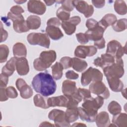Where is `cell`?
<instances>
[{"mask_svg":"<svg viewBox=\"0 0 127 127\" xmlns=\"http://www.w3.org/2000/svg\"><path fill=\"white\" fill-rule=\"evenodd\" d=\"M32 85L36 92L44 97L53 94L57 88V84L53 76L46 72L36 74L33 78Z\"/></svg>","mask_w":127,"mask_h":127,"instance_id":"6da1fadb","label":"cell"},{"mask_svg":"<svg viewBox=\"0 0 127 127\" xmlns=\"http://www.w3.org/2000/svg\"><path fill=\"white\" fill-rule=\"evenodd\" d=\"M57 58L56 53L54 50L43 51L40 57L34 60L33 66L38 71H43L49 68Z\"/></svg>","mask_w":127,"mask_h":127,"instance_id":"7a4b0ae2","label":"cell"},{"mask_svg":"<svg viewBox=\"0 0 127 127\" xmlns=\"http://www.w3.org/2000/svg\"><path fill=\"white\" fill-rule=\"evenodd\" d=\"M104 104V98L98 96L95 98L91 97L84 100L82 107L90 117L92 122L95 121L97 112Z\"/></svg>","mask_w":127,"mask_h":127,"instance_id":"3957f363","label":"cell"},{"mask_svg":"<svg viewBox=\"0 0 127 127\" xmlns=\"http://www.w3.org/2000/svg\"><path fill=\"white\" fill-rule=\"evenodd\" d=\"M104 75L106 77H122L125 73L124 68V62L122 59L115 60V62L103 68Z\"/></svg>","mask_w":127,"mask_h":127,"instance_id":"277c9868","label":"cell"},{"mask_svg":"<svg viewBox=\"0 0 127 127\" xmlns=\"http://www.w3.org/2000/svg\"><path fill=\"white\" fill-rule=\"evenodd\" d=\"M102 73L98 69L89 67L81 74V83L83 86H87L91 81H102L103 79Z\"/></svg>","mask_w":127,"mask_h":127,"instance_id":"5b68a950","label":"cell"},{"mask_svg":"<svg viewBox=\"0 0 127 127\" xmlns=\"http://www.w3.org/2000/svg\"><path fill=\"white\" fill-rule=\"evenodd\" d=\"M28 42L31 45H39L49 48L50 45V40L46 33H31L27 37Z\"/></svg>","mask_w":127,"mask_h":127,"instance_id":"8992f818","label":"cell"},{"mask_svg":"<svg viewBox=\"0 0 127 127\" xmlns=\"http://www.w3.org/2000/svg\"><path fill=\"white\" fill-rule=\"evenodd\" d=\"M126 45L123 47L121 43L115 40L110 41L107 47L106 53L113 56L115 60L121 59L126 54Z\"/></svg>","mask_w":127,"mask_h":127,"instance_id":"52a82bcc","label":"cell"},{"mask_svg":"<svg viewBox=\"0 0 127 127\" xmlns=\"http://www.w3.org/2000/svg\"><path fill=\"white\" fill-rule=\"evenodd\" d=\"M50 120L54 121L56 127H69L70 125L65 119V112L61 110L53 109L48 114Z\"/></svg>","mask_w":127,"mask_h":127,"instance_id":"ba28073f","label":"cell"},{"mask_svg":"<svg viewBox=\"0 0 127 127\" xmlns=\"http://www.w3.org/2000/svg\"><path fill=\"white\" fill-rule=\"evenodd\" d=\"M90 92L101 96L104 99H108L110 96V92L108 88L102 81L93 82L89 86Z\"/></svg>","mask_w":127,"mask_h":127,"instance_id":"9c48e42d","label":"cell"},{"mask_svg":"<svg viewBox=\"0 0 127 127\" xmlns=\"http://www.w3.org/2000/svg\"><path fill=\"white\" fill-rule=\"evenodd\" d=\"M97 49L93 46H78L74 51V56L76 57L85 59L87 57H92L97 53Z\"/></svg>","mask_w":127,"mask_h":127,"instance_id":"30bf717a","label":"cell"},{"mask_svg":"<svg viewBox=\"0 0 127 127\" xmlns=\"http://www.w3.org/2000/svg\"><path fill=\"white\" fill-rule=\"evenodd\" d=\"M81 22V18L78 16H74L68 20L63 21L61 26L65 33L68 35L73 34L76 30V26Z\"/></svg>","mask_w":127,"mask_h":127,"instance_id":"8fae6325","label":"cell"},{"mask_svg":"<svg viewBox=\"0 0 127 127\" xmlns=\"http://www.w3.org/2000/svg\"><path fill=\"white\" fill-rule=\"evenodd\" d=\"M74 7L80 13L84 14L86 18L90 17L94 12V8L92 5L88 4L84 0H72Z\"/></svg>","mask_w":127,"mask_h":127,"instance_id":"7c38bea8","label":"cell"},{"mask_svg":"<svg viewBox=\"0 0 127 127\" xmlns=\"http://www.w3.org/2000/svg\"><path fill=\"white\" fill-rule=\"evenodd\" d=\"M15 85L20 91V96L23 99H28L32 97L33 92L32 88L27 84L25 81L22 78H18L16 81Z\"/></svg>","mask_w":127,"mask_h":127,"instance_id":"4fadbf2b","label":"cell"},{"mask_svg":"<svg viewBox=\"0 0 127 127\" xmlns=\"http://www.w3.org/2000/svg\"><path fill=\"white\" fill-rule=\"evenodd\" d=\"M62 92L67 98L75 97L78 95L76 83L69 80H65L62 84Z\"/></svg>","mask_w":127,"mask_h":127,"instance_id":"5bb4252c","label":"cell"},{"mask_svg":"<svg viewBox=\"0 0 127 127\" xmlns=\"http://www.w3.org/2000/svg\"><path fill=\"white\" fill-rule=\"evenodd\" d=\"M27 9L29 12L38 15H43L46 10V7L40 0H29L27 3Z\"/></svg>","mask_w":127,"mask_h":127,"instance_id":"9a60e30c","label":"cell"},{"mask_svg":"<svg viewBox=\"0 0 127 127\" xmlns=\"http://www.w3.org/2000/svg\"><path fill=\"white\" fill-rule=\"evenodd\" d=\"M103 27L99 25V23L97 26L95 27L88 29L85 33L89 41H96L99 40H100L103 38V34L105 31Z\"/></svg>","mask_w":127,"mask_h":127,"instance_id":"2e32d148","label":"cell"},{"mask_svg":"<svg viewBox=\"0 0 127 127\" xmlns=\"http://www.w3.org/2000/svg\"><path fill=\"white\" fill-rule=\"evenodd\" d=\"M115 62V58L110 54L106 53L102 54L100 57H98L94 61L93 64L96 66L104 68Z\"/></svg>","mask_w":127,"mask_h":127,"instance_id":"e0dca14e","label":"cell"},{"mask_svg":"<svg viewBox=\"0 0 127 127\" xmlns=\"http://www.w3.org/2000/svg\"><path fill=\"white\" fill-rule=\"evenodd\" d=\"M15 66L17 73L21 76L26 75L29 71L28 62L25 57H17Z\"/></svg>","mask_w":127,"mask_h":127,"instance_id":"ac0fdd59","label":"cell"},{"mask_svg":"<svg viewBox=\"0 0 127 127\" xmlns=\"http://www.w3.org/2000/svg\"><path fill=\"white\" fill-rule=\"evenodd\" d=\"M68 99L65 95H61L56 97H50L47 99V103L50 107H66Z\"/></svg>","mask_w":127,"mask_h":127,"instance_id":"d6986e66","label":"cell"},{"mask_svg":"<svg viewBox=\"0 0 127 127\" xmlns=\"http://www.w3.org/2000/svg\"><path fill=\"white\" fill-rule=\"evenodd\" d=\"M107 80L110 89L114 92L122 91L124 88V84L119 78L115 77H108Z\"/></svg>","mask_w":127,"mask_h":127,"instance_id":"ffe728a7","label":"cell"},{"mask_svg":"<svg viewBox=\"0 0 127 127\" xmlns=\"http://www.w3.org/2000/svg\"><path fill=\"white\" fill-rule=\"evenodd\" d=\"M46 34L53 40H58L64 36V34L59 27L47 26L46 28Z\"/></svg>","mask_w":127,"mask_h":127,"instance_id":"44dd1931","label":"cell"},{"mask_svg":"<svg viewBox=\"0 0 127 127\" xmlns=\"http://www.w3.org/2000/svg\"><path fill=\"white\" fill-rule=\"evenodd\" d=\"M95 122L98 127H109L110 123L109 114L105 111H103L97 114Z\"/></svg>","mask_w":127,"mask_h":127,"instance_id":"7402d4cb","label":"cell"},{"mask_svg":"<svg viewBox=\"0 0 127 127\" xmlns=\"http://www.w3.org/2000/svg\"><path fill=\"white\" fill-rule=\"evenodd\" d=\"M17 57H12L4 65L2 68L1 73L7 75L8 76H11L16 69L15 62Z\"/></svg>","mask_w":127,"mask_h":127,"instance_id":"603a6c76","label":"cell"},{"mask_svg":"<svg viewBox=\"0 0 127 127\" xmlns=\"http://www.w3.org/2000/svg\"><path fill=\"white\" fill-rule=\"evenodd\" d=\"M13 22V28L14 31L19 33L26 32L29 30L24 18L15 20Z\"/></svg>","mask_w":127,"mask_h":127,"instance_id":"cb8c5ba5","label":"cell"},{"mask_svg":"<svg viewBox=\"0 0 127 127\" xmlns=\"http://www.w3.org/2000/svg\"><path fill=\"white\" fill-rule=\"evenodd\" d=\"M27 27L30 29L36 30L38 29L41 26V20L39 16L31 15L27 18L26 20Z\"/></svg>","mask_w":127,"mask_h":127,"instance_id":"d4e9b609","label":"cell"},{"mask_svg":"<svg viewBox=\"0 0 127 127\" xmlns=\"http://www.w3.org/2000/svg\"><path fill=\"white\" fill-rule=\"evenodd\" d=\"M117 20V18L115 14L108 13L106 14L98 23L100 25L106 29L107 27L114 24Z\"/></svg>","mask_w":127,"mask_h":127,"instance_id":"484cf974","label":"cell"},{"mask_svg":"<svg viewBox=\"0 0 127 127\" xmlns=\"http://www.w3.org/2000/svg\"><path fill=\"white\" fill-rule=\"evenodd\" d=\"M13 54L16 57H26L27 49L24 44L20 42L15 43L13 46Z\"/></svg>","mask_w":127,"mask_h":127,"instance_id":"4316f807","label":"cell"},{"mask_svg":"<svg viewBox=\"0 0 127 127\" xmlns=\"http://www.w3.org/2000/svg\"><path fill=\"white\" fill-rule=\"evenodd\" d=\"M78 107L67 108L65 112V116L66 121L68 123L76 121L79 118Z\"/></svg>","mask_w":127,"mask_h":127,"instance_id":"83f0119b","label":"cell"},{"mask_svg":"<svg viewBox=\"0 0 127 127\" xmlns=\"http://www.w3.org/2000/svg\"><path fill=\"white\" fill-rule=\"evenodd\" d=\"M87 65V62L84 60L77 58H73L71 59V67L76 71L79 72L83 71L86 68Z\"/></svg>","mask_w":127,"mask_h":127,"instance_id":"f1b7e54d","label":"cell"},{"mask_svg":"<svg viewBox=\"0 0 127 127\" xmlns=\"http://www.w3.org/2000/svg\"><path fill=\"white\" fill-rule=\"evenodd\" d=\"M112 123L117 127H126L127 126V115L126 113H119L113 117Z\"/></svg>","mask_w":127,"mask_h":127,"instance_id":"f546056e","label":"cell"},{"mask_svg":"<svg viewBox=\"0 0 127 127\" xmlns=\"http://www.w3.org/2000/svg\"><path fill=\"white\" fill-rule=\"evenodd\" d=\"M51 68L52 70L53 77L57 80L61 79L63 76V70L64 69L62 64L60 63L56 62L53 65H52Z\"/></svg>","mask_w":127,"mask_h":127,"instance_id":"4dcf8cb0","label":"cell"},{"mask_svg":"<svg viewBox=\"0 0 127 127\" xmlns=\"http://www.w3.org/2000/svg\"><path fill=\"white\" fill-rule=\"evenodd\" d=\"M47 99L44 96L40 94H36L33 98V101L35 106L42 109H48L49 108L47 103Z\"/></svg>","mask_w":127,"mask_h":127,"instance_id":"1f68e13d","label":"cell"},{"mask_svg":"<svg viewBox=\"0 0 127 127\" xmlns=\"http://www.w3.org/2000/svg\"><path fill=\"white\" fill-rule=\"evenodd\" d=\"M114 7L115 11L119 14L125 15L127 12V6L124 0H116L114 2Z\"/></svg>","mask_w":127,"mask_h":127,"instance_id":"d6a6232c","label":"cell"},{"mask_svg":"<svg viewBox=\"0 0 127 127\" xmlns=\"http://www.w3.org/2000/svg\"><path fill=\"white\" fill-rule=\"evenodd\" d=\"M127 19L122 18L117 20L115 23L113 24L112 28L116 32H119L124 31L127 28Z\"/></svg>","mask_w":127,"mask_h":127,"instance_id":"836d02e7","label":"cell"},{"mask_svg":"<svg viewBox=\"0 0 127 127\" xmlns=\"http://www.w3.org/2000/svg\"><path fill=\"white\" fill-rule=\"evenodd\" d=\"M108 111L113 115H116L121 113L122 108L121 105L116 101H111L108 106Z\"/></svg>","mask_w":127,"mask_h":127,"instance_id":"e575fe53","label":"cell"},{"mask_svg":"<svg viewBox=\"0 0 127 127\" xmlns=\"http://www.w3.org/2000/svg\"><path fill=\"white\" fill-rule=\"evenodd\" d=\"M56 15L59 20L63 21L68 20L70 17V12L64 9L62 6L60 7L57 10Z\"/></svg>","mask_w":127,"mask_h":127,"instance_id":"d590c367","label":"cell"},{"mask_svg":"<svg viewBox=\"0 0 127 127\" xmlns=\"http://www.w3.org/2000/svg\"><path fill=\"white\" fill-rule=\"evenodd\" d=\"M9 48L5 45H0V63H2L6 61L9 55Z\"/></svg>","mask_w":127,"mask_h":127,"instance_id":"8d00e7d4","label":"cell"},{"mask_svg":"<svg viewBox=\"0 0 127 127\" xmlns=\"http://www.w3.org/2000/svg\"><path fill=\"white\" fill-rule=\"evenodd\" d=\"M56 2L61 3L62 4V7L65 10L70 12L73 10L74 6L73 5L72 0H60L56 1Z\"/></svg>","mask_w":127,"mask_h":127,"instance_id":"74e56055","label":"cell"},{"mask_svg":"<svg viewBox=\"0 0 127 127\" xmlns=\"http://www.w3.org/2000/svg\"><path fill=\"white\" fill-rule=\"evenodd\" d=\"M77 92L80 97L83 100H85L92 97L91 96L90 91L86 89L78 88L77 89Z\"/></svg>","mask_w":127,"mask_h":127,"instance_id":"f35d334b","label":"cell"},{"mask_svg":"<svg viewBox=\"0 0 127 127\" xmlns=\"http://www.w3.org/2000/svg\"><path fill=\"white\" fill-rule=\"evenodd\" d=\"M71 59L69 57H64L60 60V63L62 64L63 68L65 69L71 67Z\"/></svg>","mask_w":127,"mask_h":127,"instance_id":"ab89813d","label":"cell"},{"mask_svg":"<svg viewBox=\"0 0 127 127\" xmlns=\"http://www.w3.org/2000/svg\"><path fill=\"white\" fill-rule=\"evenodd\" d=\"M6 94L8 98H15L18 96V93L14 87L13 86H8L6 88Z\"/></svg>","mask_w":127,"mask_h":127,"instance_id":"60d3db41","label":"cell"},{"mask_svg":"<svg viewBox=\"0 0 127 127\" xmlns=\"http://www.w3.org/2000/svg\"><path fill=\"white\" fill-rule=\"evenodd\" d=\"M76 37L77 40V41L82 44H85L87 43L89 41L88 39L87 38L86 34L83 33H78L76 34Z\"/></svg>","mask_w":127,"mask_h":127,"instance_id":"b9f144b4","label":"cell"},{"mask_svg":"<svg viewBox=\"0 0 127 127\" xmlns=\"http://www.w3.org/2000/svg\"><path fill=\"white\" fill-rule=\"evenodd\" d=\"M8 77L7 75L1 73L0 74V88L3 87L5 88L8 82Z\"/></svg>","mask_w":127,"mask_h":127,"instance_id":"7bdbcfd3","label":"cell"},{"mask_svg":"<svg viewBox=\"0 0 127 127\" xmlns=\"http://www.w3.org/2000/svg\"><path fill=\"white\" fill-rule=\"evenodd\" d=\"M10 11L12 13L15 15L21 14V13L24 12V9L19 5H14L12 6L10 9Z\"/></svg>","mask_w":127,"mask_h":127,"instance_id":"ee69618b","label":"cell"},{"mask_svg":"<svg viewBox=\"0 0 127 127\" xmlns=\"http://www.w3.org/2000/svg\"><path fill=\"white\" fill-rule=\"evenodd\" d=\"M61 24L60 20L56 17H52L50 18L47 22V26H55L59 27Z\"/></svg>","mask_w":127,"mask_h":127,"instance_id":"f6af8a7d","label":"cell"},{"mask_svg":"<svg viewBox=\"0 0 127 127\" xmlns=\"http://www.w3.org/2000/svg\"><path fill=\"white\" fill-rule=\"evenodd\" d=\"M65 77L69 79H77L79 77V75L74 71L69 70L66 72Z\"/></svg>","mask_w":127,"mask_h":127,"instance_id":"bcb514c9","label":"cell"},{"mask_svg":"<svg viewBox=\"0 0 127 127\" xmlns=\"http://www.w3.org/2000/svg\"><path fill=\"white\" fill-rule=\"evenodd\" d=\"M98 24V22L97 21L95 20L94 19L90 18L86 20V26L87 27L88 29H90L97 26Z\"/></svg>","mask_w":127,"mask_h":127,"instance_id":"7dc6e473","label":"cell"},{"mask_svg":"<svg viewBox=\"0 0 127 127\" xmlns=\"http://www.w3.org/2000/svg\"><path fill=\"white\" fill-rule=\"evenodd\" d=\"M94 45L96 48L99 49H102L105 48V40L103 37L100 40L95 41L94 43Z\"/></svg>","mask_w":127,"mask_h":127,"instance_id":"c3c4849f","label":"cell"},{"mask_svg":"<svg viewBox=\"0 0 127 127\" xmlns=\"http://www.w3.org/2000/svg\"><path fill=\"white\" fill-rule=\"evenodd\" d=\"M8 37V33L3 28L1 22H0V42L5 41Z\"/></svg>","mask_w":127,"mask_h":127,"instance_id":"681fc988","label":"cell"},{"mask_svg":"<svg viewBox=\"0 0 127 127\" xmlns=\"http://www.w3.org/2000/svg\"><path fill=\"white\" fill-rule=\"evenodd\" d=\"M0 101L1 102L5 101L8 99V97L7 95L6 88L0 87Z\"/></svg>","mask_w":127,"mask_h":127,"instance_id":"f907efd6","label":"cell"},{"mask_svg":"<svg viewBox=\"0 0 127 127\" xmlns=\"http://www.w3.org/2000/svg\"><path fill=\"white\" fill-rule=\"evenodd\" d=\"M93 4L96 8H100L103 7L105 5V0H92Z\"/></svg>","mask_w":127,"mask_h":127,"instance_id":"816d5d0a","label":"cell"},{"mask_svg":"<svg viewBox=\"0 0 127 127\" xmlns=\"http://www.w3.org/2000/svg\"><path fill=\"white\" fill-rule=\"evenodd\" d=\"M40 126V127H41V126H46V127H47V126H54V125H53V124H51L50 123H49V122H43V123H42L41 124V125H40V126Z\"/></svg>","mask_w":127,"mask_h":127,"instance_id":"f5cc1de1","label":"cell"},{"mask_svg":"<svg viewBox=\"0 0 127 127\" xmlns=\"http://www.w3.org/2000/svg\"><path fill=\"white\" fill-rule=\"evenodd\" d=\"M45 2L46 3V5H48V6H50V5H53L55 2H56V1H55V0H44Z\"/></svg>","mask_w":127,"mask_h":127,"instance_id":"db71d44e","label":"cell"},{"mask_svg":"<svg viewBox=\"0 0 127 127\" xmlns=\"http://www.w3.org/2000/svg\"><path fill=\"white\" fill-rule=\"evenodd\" d=\"M72 126H86L85 125L83 124L82 123H74L72 125Z\"/></svg>","mask_w":127,"mask_h":127,"instance_id":"11a10c76","label":"cell"},{"mask_svg":"<svg viewBox=\"0 0 127 127\" xmlns=\"http://www.w3.org/2000/svg\"><path fill=\"white\" fill-rule=\"evenodd\" d=\"M26 1V0H14V2H15L17 4H22L23 3L25 2Z\"/></svg>","mask_w":127,"mask_h":127,"instance_id":"9f6ffc18","label":"cell"}]
</instances>
